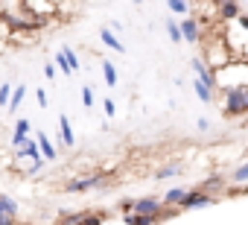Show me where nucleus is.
Wrapping results in <instances>:
<instances>
[{"mask_svg":"<svg viewBox=\"0 0 248 225\" xmlns=\"http://www.w3.org/2000/svg\"><path fill=\"white\" fill-rule=\"evenodd\" d=\"M213 202H216V196H207V193H202V190L196 187V190L187 193V199L181 202L178 210H196V208H207V205H213Z\"/></svg>","mask_w":248,"mask_h":225,"instance_id":"7ed1b4c3","label":"nucleus"},{"mask_svg":"<svg viewBox=\"0 0 248 225\" xmlns=\"http://www.w3.org/2000/svg\"><path fill=\"white\" fill-rule=\"evenodd\" d=\"M207 56H210V59H204V62H207V67H222V64L228 62V50H225L222 44H219V47H213Z\"/></svg>","mask_w":248,"mask_h":225,"instance_id":"f8f14e48","label":"nucleus"},{"mask_svg":"<svg viewBox=\"0 0 248 225\" xmlns=\"http://www.w3.org/2000/svg\"><path fill=\"white\" fill-rule=\"evenodd\" d=\"M190 67L196 70V79H199V82H204L207 88H216L219 76H216V73L207 67V62H204V59H193V62H190Z\"/></svg>","mask_w":248,"mask_h":225,"instance_id":"20e7f679","label":"nucleus"},{"mask_svg":"<svg viewBox=\"0 0 248 225\" xmlns=\"http://www.w3.org/2000/svg\"><path fill=\"white\" fill-rule=\"evenodd\" d=\"M216 9H219V18H222V21H231V24H236L239 15H242V6L233 3V0H225V3H219Z\"/></svg>","mask_w":248,"mask_h":225,"instance_id":"0eeeda50","label":"nucleus"},{"mask_svg":"<svg viewBox=\"0 0 248 225\" xmlns=\"http://www.w3.org/2000/svg\"><path fill=\"white\" fill-rule=\"evenodd\" d=\"M184 173V164H167V167H161V170H155V178L158 181H164V178H175V176H181Z\"/></svg>","mask_w":248,"mask_h":225,"instance_id":"ddd939ff","label":"nucleus"},{"mask_svg":"<svg viewBox=\"0 0 248 225\" xmlns=\"http://www.w3.org/2000/svg\"><path fill=\"white\" fill-rule=\"evenodd\" d=\"M56 64H59V70H62V73H67V76L73 73V67H70V62H67V53H64V50H59V53H56Z\"/></svg>","mask_w":248,"mask_h":225,"instance_id":"5701e85b","label":"nucleus"},{"mask_svg":"<svg viewBox=\"0 0 248 225\" xmlns=\"http://www.w3.org/2000/svg\"><path fill=\"white\" fill-rule=\"evenodd\" d=\"M35 141H38V146H41V155H44V161H56V158H59V155H56V146H53V141H50L47 135L35 132Z\"/></svg>","mask_w":248,"mask_h":225,"instance_id":"9d476101","label":"nucleus"},{"mask_svg":"<svg viewBox=\"0 0 248 225\" xmlns=\"http://www.w3.org/2000/svg\"><path fill=\"white\" fill-rule=\"evenodd\" d=\"M12 85L9 82H3V85H0V108H9V99H12Z\"/></svg>","mask_w":248,"mask_h":225,"instance_id":"4be33fe9","label":"nucleus"},{"mask_svg":"<svg viewBox=\"0 0 248 225\" xmlns=\"http://www.w3.org/2000/svg\"><path fill=\"white\" fill-rule=\"evenodd\" d=\"M27 158H32V161H44L41 146H38L35 138H30V144H27L24 149H15V161H27Z\"/></svg>","mask_w":248,"mask_h":225,"instance_id":"423d86ee","label":"nucleus"},{"mask_svg":"<svg viewBox=\"0 0 248 225\" xmlns=\"http://www.w3.org/2000/svg\"><path fill=\"white\" fill-rule=\"evenodd\" d=\"M30 132H32L30 120H24V117H21V120L15 123V132H12V135H18V138H30Z\"/></svg>","mask_w":248,"mask_h":225,"instance_id":"393cba45","label":"nucleus"},{"mask_svg":"<svg viewBox=\"0 0 248 225\" xmlns=\"http://www.w3.org/2000/svg\"><path fill=\"white\" fill-rule=\"evenodd\" d=\"M59 135H62V144L64 146H73L76 144V135H73V126L67 117H59Z\"/></svg>","mask_w":248,"mask_h":225,"instance_id":"9b49d317","label":"nucleus"},{"mask_svg":"<svg viewBox=\"0 0 248 225\" xmlns=\"http://www.w3.org/2000/svg\"><path fill=\"white\" fill-rule=\"evenodd\" d=\"M178 24H181L184 41H187V44H199V38H202V24H199V18H184V21H178Z\"/></svg>","mask_w":248,"mask_h":225,"instance_id":"39448f33","label":"nucleus"},{"mask_svg":"<svg viewBox=\"0 0 248 225\" xmlns=\"http://www.w3.org/2000/svg\"><path fill=\"white\" fill-rule=\"evenodd\" d=\"M82 102H85V108L93 105V91H91V88H82Z\"/></svg>","mask_w":248,"mask_h":225,"instance_id":"cd10ccee","label":"nucleus"},{"mask_svg":"<svg viewBox=\"0 0 248 225\" xmlns=\"http://www.w3.org/2000/svg\"><path fill=\"white\" fill-rule=\"evenodd\" d=\"M236 27H239V30H245V32H248V15H245V12H242V15H239V21H236Z\"/></svg>","mask_w":248,"mask_h":225,"instance_id":"473e14b6","label":"nucleus"},{"mask_svg":"<svg viewBox=\"0 0 248 225\" xmlns=\"http://www.w3.org/2000/svg\"><path fill=\"white\" fill-rule=\"evenodd\" d=\"M24 96H27V88H24V85H18V88H15V94H12V99H9V114H15V111L21 108Z\"/></svg>","mask_w":248,"mask_h":225,"instance_id":"dca6fc26","label":"nucleus"},{"mask_svg":"<svg viewBox=\"0 0 248 225\" xmlns=\"http://www.w3.org/2000/svg\"><path fill=\"white\" fill-rule=\"evenodd\" d=\"M111 173H91V176H76L64 184V193H88L93 187H108Z\"/></svg>","mask_w":248,"mask_h":225,"instance_id":"f03ea898","label":"nucleus"},{"mask_svg":"<svg viewBox=\"0 0 248 225\" xmlns=\"http://www.w3.org/2000/svg\"><path fill=\"white\" fill-rule=\"evenodd\" d=\"M79 225H102V213H85Z\"/></svg>","mask_w":248,"mask_h":225,"instance_id":"a878e982","label":"nucleus"},{"mask_svg":"<svg viewBox=\"0 0 248 225\" xmlns=\"http://www.w3.org/2000/svg\"><path fill=\"white\" fill-rule=\"evenodd\" d=\"M99 38H102V44H105V47H111L114 53H126V44H123V41H120L108 27H102V30H99Z\"/></svg>","mask_w":248,"mask_h":225,"instance_id":"6e6552de","label":"nucleus"},{"mask_svg":"<svg viewBox=\"0 0 248 225\" xmlns=\"http://www.w3.org/2000/svg\"><path fill=\"white\" fill-rule=\"evenodd\" d=\"M102 76H105V82L114 88L117 85V67L111 64V62H102Z\"/></svg>","mask_w":248,"mask_h":225,"instance_id":"aec40b11","label":"nucleus"},{"mask_svg":"<svg viewBox=\"0 0 248 225\" xmlns=\"http://www.w3.org/2000/svg\"><path fill=\"white\" fill-rule=\"evenodd\" d=\"M167 9H170L172 15H187V12H190V6L184 3V0H170V3H167Z\"/></svg>","mask_w":248,"mask_h":225,"instance_id":"b1692460","label":"nucleus"},{"mask_svg":"<svg viewBox=\"0 0 248 225\" xmlns=\"http://www.w3.org/2000/svg\"><path fill=\"white\" fill-rule=\"evenodd\" d=\"M56 225H64V222H56Z\"/></svg>","mask_w":248,"mask_h":225,"instance_id":"72a5a7b5","label":"nucleus"},{"mask_svg":"<svg viewBox=\"0 0 248 225\" xmlns=\"http://www.w3.org/2000/svg\"><path fill=\"white\" fill-rule=\"evenodd\" d=\"M222 184H225V181H222V176H213V178L202 181V184H199V190H202V193H207V196H213L210 190H222Z\"/></svg>","mask_w":248,"mask_h":225,"instance_id":"a211bd4d","label":"nucleus"},{"mask_svg":"<svg viewBox=\"0 0 248 225\" xmlns=\"http://www.w3.org/2000/svg\"><path fill=\"white\" fill-rule=\"evenodd\" d=\"M126 225H158L161 219L158 216H140V213H123Z\"/></svg>","mask_w":248,"mask_h":225,"instance_id":"2eb2a0df","label":"nucleus"},{"mask_svg":"<svg viewBox=\"0 0 248 225\" xmlns=\"http://www.w3.org/2000/svg\"><path fill=\"white\" fill-rule=\"evenodd\" d=\"M114 111H117V105L111 99H105V117H114Z\"/></svg>","mask_w":248,"mask_h":225,"instance_id":"c756f323","label":"nucleus"},{"mask_svg":"<svg viewBox=\"0 0 248 225\" xmlns=\"http://www.w3.org/2000/svg\"><path fill=\"white\" fill-rule=\"evenodd\" d=\"M35 99H38V105H41V108L47 105V94H44V91H38V88H35Z\"/></svg>","mask_w":248,"mask_h":225,"instance_id":"2f4dec72","label":"nucleus"},{"mask_svg":"<svg viewBox=\"0 0 248 225\" xmlns=\"http://www.w3.org/2000/svg\"><path fill=\"white\" fill-rule=\"evenodd\" d=\"M222 111H225V117H231V120L248 114V88H231V91H225Z\"/></svg>","mask_w":248,"mask_h":225,"instance_id":"f257e3e1","label":"nucleus"},{"mask_svg":"<svg viewBox=\"0 0 248 225\" xmlns=\"http://www.w3.org/2000/svg\"><path fill=\"white\" fill-rule=\"evenodd\" d=\"M64 53H67V62H70V67H73V73H76V70H82V62H79V56H76L73 50H64Z\"/></svg>","mask_w":248,"mask_h":225,"instance_id":"bb28decb","label":"nucleus"},{"mask_svg":"<svg viewBox=\"0 0 248 225\" xmlns=\"http://www.w3.org/2000/svg\"><path fill=\"white\" fill-rule=\"evenodd\" d=\"M18 199H12V196H6V193H0V216H18Z\"/></svg>","mask_w":248,"mask_h":225,"instance_id":"1a4fd4ad","label":"nucleus"},{"mask_svg":"<svg viewBox=\"0 0 248 225\" xmlns=\"http://www.w3.org/2000/svg\"><path fill=\"white\" fill-rule=\"evenodd\" d=\"M231 181H236V184H242V181H248V161H242L233 173H231Z\"/></svg>","mask_w":248,"mask_h":225,"instance_id":"412c9836","label":"nucleus"},{"mask_svg":"<svg viewBox=\"0 0 248 225\" xmlns=\"http://www.w3.org/2000/svg\"><path fill=\"white\" fill-rule=\"evenodd\" d=\"M193 91H196V96H199L202 102H210V99H213V88H207V85L199 82V79L193 82Z\"/></svg>","mask_w":248,"mask_h":225,"instance_id":"f3484780","label":"nucleus"},{"mask_svg":"<svg viewBox=\"0 0 248 225\" xmlns=\"http://www.w3.org/2000/svg\"><path fill=\"white\" fill-rule=\"evenodd\" d=\"M44 76L47 79H56V64H44Z\"/></svg>","mask_w":248,"mask_h":225,"instance_id":"7c9ffc66","label":"nucleus"},{"mask_svg":"<svg viewBox=\"0 0 248 225\" xmlns=\"http://www.w3.org/2000/svg\"><path fill=\"white\" fill-rule=\"evenodd\" d=\"M167 35L172 38V44H181L184 35H181V24L178 21H167Z\"/></svg>","mask_w":248,"mask_h":225,"instance_id":"6ab92c4d","label":"nucleus"},{"mask_svg":"<svg viewBox=\"0 0 248 225\" xmlns=\"http://www.w3.org/2000/svg\"><path fill=\"white\" fill-rule=\"evenodd\" d=\"M187 193H190V190H184V187H170L167 196H164V205H175V208H181V202L187 199Z\"/></svg>","mask_w":248,"mask_h":225,"instance_id":"4468645a","label":"nucleus"},{"mask_svg":"<svg viewBox=\"0 0 248 225\" xmlns=\"http://www.w3.org/2000/svg\"><path fill=\"white\" fill-rule=\"evenodd\" d=\"M44 164H47V161H32V164L27 167V176H35V173H41V170H44Z\"/></svg>","mask_w":248,"mask_h":225,"instance_id":"c85d7f7f","label":"nucleus"}]
</instances>
